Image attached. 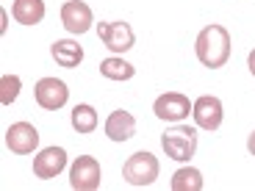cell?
Wrapping results in <instances>:
<instances>
[{
	"mask_svg": "<svg viewBox=\"0 0 255 191\" xmlns=\"http://www.w3.org/2000/svg\"><path fill=\"white\" fill-rule=\"evenodd\" d=\"M194 50L203 67L208 70H219L225 67L230 58V33L225 25H205L200 31L197 42H194Z\"/></svg>",
	"mask_w": 255,
	"mask_h": 191,
	"instance_id": "6da1fadb",
	"label": "cell"
},
{
	"mask_svg": "<svg viewBox=\"0 0 255 191\" xmlns=\"http://www.w3.org/2000/svg\"><path fill=\"white\" fill-rule=\"evenodd\" d=\"M161 147L164 153L175 161H189L191 155L197 153V130L189 125H178L169 127L164 136H161Z\"/></svg>",
	"mask_w": 255,
	"mask_h": 191,
	"instance_id": "7a4b0ae2",
	"label": "cell"
},
{
	"mask_svg": "<svg viewBox=\"0 0 255 191\" xmlns=\"http://www.w3.org/2000/svg\"><path fill=\"white\" fill-rule=\"evenodd\" d=\"M158 158H155L153 153H133L130 158L125 161V166H122V178L128 180L130 186H136V189H144V186H150L155 178H158Z\"/></svg>",
	"mask_w": 255,
	"mask_h": 191,
	"instance_id": "3957f363",
	"label": "cell"
},
{
	"mask_svg": "<svg viewBox=\"0 0 255 191\" xmlns=\"http://www.w3.org/2000/svg\"><path fill=\"white\" fill-rule=\"evenodd\" d=\"M100 164L92 155H81L70 169V186L75 191H95L100 189Z\"/></svg>",
	"mask_w": 255,
	"mask_h": 191,
	"instance_id": "277c9868",
	"label": "cell"
},
{
	"mask_svg": "<svg viewBox=\"0 0 255 191\" xmlns=\"http://www.w3.org/2000/svg\"><path fill=\"white\" fill-rule=\"evenodd\" d=\"M33 95H36L39 105L47 108V111H58L61 105H67V100H70V89H67V83L58 81V78H42V81L36 83Z\"/></svg>",
	"mask_w": 255,
	"mask_h": 191,
	"instance_id": "5b68a950",
	"label": "cell"
},
{
	"mask_svg": "<svg viewBox=\"0 0 255 191\" xmlns=\"http://www.w3.org/2000/svg\"><path fill=\"white\" fill-rule=\"evenodd\" d=\"M97 33H100L103 45L109 47L111 53H125L133 47L136 36H133V28L128 22H100L97 25Z\"/></svg>",
	"mask_w": 255,
	"mask_h": 191,
	"instance_id": "8992f818",
	"label": "cell"
},
{
	"mask_svg": "<svg viewBox=\"0 0 255 191\" xmlns=\"http://www.w3.org/2000/svg\"><path fill=\"white\" fill-rule=\"evenodd\" d=\"M6 144L17 155H31L39 144V130L31 122H14L6 130Z\"/></svg>",
	"mask_w": 255,
	"mask_h": 191,
	"instance_id": "52a82bcc",
	"label": "cell"
},
{
	"mask_svg": "<svg viewBox=\"0 0 255 191\" xmlns=\"http://www.w3.org/2000/svg\"><path fill=\"white\" fill-rule=\"evenodd\" d=\"M153 111H155V116H158V119L183 122L186 116H189V111H191V102H189V97H186V95L166 92V95H161L158 100H155Z\"/></svg>",
	"mask_w": 255,
	"mask_h": 191,
	"instance_id": "ba28073f",
	"label": "cell"
},
{
	"mask_svg": "<svg viewBox=\"0 0 255 191\" xmlns=\"http://www.w3.org/2000/svg\"><path fill=\"white\" fill-rule=\"evenodd\" d=\"M191 114H194V122H197V127H203V130H217L219 125H222V100L219 97H211V95H203L194 105H191Z\"/></svg>",
	"mask_w": 255,
	"mask_h": 191,
	"instance_id": "9c48e42d",
	"label": "cell"
},
{
	"mask_svg": "<svg viewBox=\"0 0 255 191\" xmlns=\"http://www.w3.org/2000/svg\"><path fill=\"white\" fill-rule=\"evenodd\" d=\"M61 22L70 33H86L92 28V8L83 0H70L61 6Z\"/></svg>",
	"mask_w": 255,
	"mask_h": 191,
	"instance_id": "30bf717a",
	"label": "cell"
},
{
	"mask_svg": "<svg viewBox=\"0 0 255 191\" xmlns=\"http://www.w3.org/2000/svg\"><path fill=\"white\" fill-rule=\"evenodd\" d=\"M64 166H67V153L61 147H47L33 158V175L42 180H50L64 172Z\"/></svg>",
	"mask_w": 255,
	"mask_h": 191,
	"instance_id": "8fae6325",
	"label": "cell"
},
{
	"mask_svg": "<svg viewBox=\"0 0 255 191\" xmlns=\"http://www.w3.org/2000/svg\"><path fill=\"white\" fill-rule=\"evenodd\" d=\"M133 133H136L133 114H128V111H114V114L106 119V136H109L111 141H128Z\"/></svg>",
	"mask_w": 255,
	"mask_h": 191,
	"instance_id": "7c38bea8",
	"label": "cell"
},
{
	"mask_svg": "<svg viewBox=\"0 0 255 191\" xmlns=\"http://www.w3.org/2000/svg\"><path fill=\"white\" fill-rule=\"evenodd\" d=\"M50 53H53L58 67H67V70H72V67H78L83 61V47L78 42H72V39H58V42H53Z\"/></svg>",
	"mask_w": 255,
	"mask_h": 191,
	"instance_id": "4fadbf2b",
	"label": "cell"
},
{
	"mask_svg": "<svg viewBox=\"0 0 255 191\" xmlns=\"http://www.w3.org/2000/svg\"><path fill=\"white\" fill-rule=\"evenodd\" d=\"M11 14L22 25H36L45 17V0H14Z\"/></svg>",
	"mask_w": 255,
	"mask_h": 191,
	"instance_id": "5bb4252c",
	"label": "cell"
},
{
	"mask_svg": "<svg viewBox=\"0 0 255 191\" xmlns=\"http://www.w3.org/2000/svg\"><path fill=\"white\" fill-rule=\"evenodd\" d=\"M100 72L103 78H109V81H130V78L136 75V67L133 64H128L125 58H106V61H100Z\"/></svg>",
	"mask_w": 255,
	"mask_h": 191,
	"instance_id": "9a60e30c",
	"label": "cell"
},
{
	"mask_svg": "<svg viewBox=\"0 0 255 191\" xmlns=\"http://www.w3.org/2000/svg\"><path fill=\"white\" fill-rule=\"evenodd\" d=\"M203 189V172L194 166H183L172 175V191H200Z\"/></svg>",
	"mask_w": 255,
	"mask_h": 191,
	"instance_id": "2e32d148",
	"label": "cell"
},
{
	"mask_svg": "<svg viewBox=\"0 0 255 191\" xmlns=\"http://www.w3.org/2000/svg\"><path fill=\"white\" fill-rule=\"evenodd\" d=\"M72 127L78 133H92L97 127V111L92 105H75L72 108Z\"/></svg>",
	"mask_w": 255,
	"mask_h": 191,
	"instance_id": "e0dca14e",
	"label": "cell"
},
{
	"mask_svg": "<svg viewBox=\"0 0 255 191\" xmlns=\"http://www.w3.org/2000/svg\"><path fill=\"white\" fill-rule=\"evenodd\" d=\"M19 78L17 75H3L0 78V102L3 105H11L14 100H17V95H19Z\"/></svg>",
	"mask_w": 255,
	"mask_h": 191,
	"instance_id": "ac0fdd59",
	"label": "cell"
},
{
	"mask_svg": "<svg viewBox=\"0 0 255 191\" xmlns=\"http://www.w3.org/2000/svg\"><path fill=\"white\" fill-rule=\"evenodd\" d=\"M247 64H250V72H253V75H255V50H253V53H250V58H247Z\"/></svg>",
	"mask_w": 255,
	"mask_h": 191,
	"instance_id": "d6986e66",
	"label": "cell"
},
{
	"mask_svg": "<svg viewBox=\"0 0 255 191\" xmlns=\"http://www.w3.org/2000/svg\"><path fill=\"white\" fill-rule=\"evenodd\" d=\"M247 147H250V153L255 155V133H250V139H247Z\"/></svg>",
	"mask_w": 255,
	"mask_h": 191,
	"instance_id": "ffe728a7",
	"label": "cell"
}]
</instances>
